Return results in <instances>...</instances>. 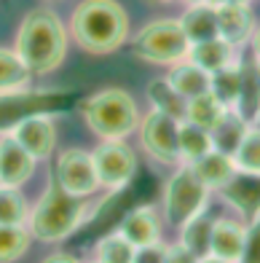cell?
Instances as JSON below:
<instances>
[{
    "label": "cell",
    "instance_id": "obj_1",
    "mask_svg": "<svg viewBox=\"0 0 260 263\" xmlns=\"http://www.w3.org/2000/svg\"><path fill=\"white\" fill-rule=\"evenodd\" d=\"M67 51V30L51 8H35L22 19L16 32V54L32 76H49Z\"/></svg>",
    "mask_w": 260,
    "mask_h": 263
},
{
    "label": "cell",
    "instance_id": "obj_2",
    "mask_svg": "<svg viewBox=\"0 0 260 263\" xmlns=\"http://www.w3.org/2000/svg\"><path fill=\"white\" fill-rule=\"evenodd\" d=\"M75 43L89 54H110L129 38V16L115 0H84L70 22Z\"/></svg>",
    "mask_w": 260,
    "mask_h": 263
},
{
    "label": "cell",
    "instance_id": "obj_3",
    "mask_svg": "<svg viewBox=\"0 0 260 263\" xmlns=\"http://www.w3.org/2000/svg\"><path fill=\"white\" fill-rule=\"evenodd\" d=\"M91 204L86 196H73L51 180L41 194V199L30 207V218H27V229L32 239L41 242H62L73 231H78V226L89 218Z\"/></svg>",
    "mask_w": 260,
    "mask_h": 263
},
{
    "label": "cell",
    "instance_id": "obj_4",
    "mask_svg": "<svg viewBox=\"0 0 260 263\" xmlns=\"http://www.w3.org/2000/svg\"><path fill=\"white\" fill-rule=\"evenodd\" d=\"M84 121L102 140H126L139 126V110L124 89H102L81 105Z\"/></svg>",
    "mask_w": 260,
    "mask_h": 263
},
{
    "label": "cell",
    "instance_id": "obj_5",
    "mask_svg": "<svg viewBox=\"0 0 260 263\" xmlns=\"http://www.w3.org/2000/svg\"><path fill=\"white\" fill-rule=\"evenodd\" d=\"M132 51L134 57L150 65H177L188 59L191 41H188V35L183 32L177 19H158L145 25L134 35Z\"/></svg>",
    "mask_w": 260,
    "mask_h": 263
},
{
    "label": "cell",
    "instance_id": "obj_6",
    "mask_svg": "<svg viewBox=\"0 0 260 263\" xmlns=\"http://www.w3.org/2000/svg\"><path fill=\"white\" fill-rule=\"evenodd\" d=\"M207 199L209 188L202 183L191 164H183L164 185V215L172 226H183L204 212Z\"/></svg>",
    "mask_w": 260,
    "mask_h": 263
},
{
    "label": "cell",
    "instance_id": "obj_7",
    "mask_svg": "<svg viewBox=\"0 0 260 263\" xmlns=\"http://www.w3.org/2000/svg\"><path fill=\"white\" fill-rule=\"evenodd\" d=\"M139 142L158 164H180V121L161 110H150L137 126Z\"/></svg>",
    "mask_w": 260,
    "mask_h": 263
},
{
    "label": "cell",
    "instance_id": "obj_8",
    "mask_svg": "<svg viewBox=\"0 0 260 263\" xmlns=\"http://www.w3.org/2000/svg\"><path fill=\"white\" fill-rule=\"evenodd\" d=\"M70 97L67 91H6L0 94V132L8 135L16 124H22L30 116L38 113H51Z\"/></svg>",
    "mask_w": 260,
    "mask_h": 263
},
{
    "label": "cell",
    "instance_id": "obj_9",
    "mask_svg": "<svg viewBox=\"0 0 260 263\" xmlns=\"http://www.w3.org/2000/svg\"><path fill=\"white\" fill-rule=\"evenodd\" d=\"M91 159H94V170H97L99 188H108V191L126 188L137 170L134 151L124 140H102V145L91 153Z\"/></svg>",
    "mask_w": 260,
    "mask_h": 263
},
{
    "label": "cell",
    "instance_id": "obj_10",
    "mask_svg": "<svg viewBox=\"0 0 260 263\" xmlns=\"http://www.w3.org/2000/svg\"><path fill=\"white\" fill-rule=\"evenodd\" d=\"M54 180L73 196H91L99 188L91 153L81 151V148H67L56 156Z\"/></svg>",
    "mask_w": 260,
    "mask_h": 263
},
{
    "label": "cell",
    "instance_id": "obj_11",
    "mask_svg": "<svg viewBox=\"0 0 260 263\" xmlns=\"http://www.w3.org/2000/svg\"><path fill=\"white\" fill-rule=\"evenodd\" d=\"M8 135L14 137L35 161L49 159L51 153H54V145H56V126H54L51 113L30 116L22 124H16L14 129L8 132Z\"/></svg>",
    "mask_w": 260,
    "mask_h": 263
},
{
    "label": "cell",
    "instance_id": "obj_12",
    "mask_svg": "<svg viewBox=\"0 0 260 263\" xmlns=\"http://www.w3.org/2000/svg\"><path fill=\"white\" fill-rule=\"evenodd\" d=\"M35 164L38 161H35L11 135L0 137V185L22 188L32 177Z\"/></svg>",
    "mask_w": 260,
    "mask_h": 263
},
{
    "label": "cell",
    "instance_id": "obj_13",
    "mask_svg": "<svg viewBox=\"0 0 260 263\" xmlns=\"http://www.w3.org/2000/svg\"><path fill=\"white\" fill-rule=\"evenodd\" d=\"M217 11V35L226 38L231 46H244L255 35V16L247 3H226L215 6Z\"/></svg>",
    "mask_w": 260,
    "mask_h": 263
},
{
    "label": "cell",
    "instance_id": "obj_14",
    "mask_svg": "<svg viewBox=\"0 0 260 263\" xmlns=\"http://www.w3.org/2000/svg\"><path fill=\"white\" fill-rule=\"evenodd\" d=\"M244 239H247V226L236 223L228 218H220L212 223V239H209V255L226 258L239 263L244 253Z\"/></svg>",
    "mask_w": 260,
    "mask_h": 263
},
{
    "label": "cell",
    "instance_id": "obj_15",
    "mask_svg": "<svg viewBox=\"0 0 260 263\" xmlns=\"http://www.w3.org/2000/svg\"><path fill=\"white\" fill-rule=\"evenodd\" d=\"M118 231H121L134 247L153 245L161 239V218H158L156 207H139V210H132L121 220Z\"/></svg>",
    "mask_w": 260,
    "mask_h": 263
},
{
    "label": "cell",
    "instance_id": "obj_16",
    "mask_svg": "<svg viewBox=\"0 0 260 263\" xmlns=\"http://www.w3.org/2000/svg\"><path fill=\"white\" fill-rule=\"evenodd\" d=\"M223 196H226L228 204H233L239 212H244L252 223L260 220V177L239 172L223 188Z\"/></svg>",
    "mask_w": 260,
    "mask_h": 263
},
{
    "label": "cell",
    "instance_id": "obj_17",
    "mask_svg": "<svg viewBox=\"0 0 260 263\" xmlns=\"http://www.w3.org/2000/svg\"><path fill=\"white\" fill-rule=\"evenodd\" d=\"M188 59L196 62L198 67H204L207 73H215V70H223L236 59V46H231L226 38H209V41H202V43H191V51H188Z\"/></svg>",
    "mask_w": 260,
    "mask_h": 263
},
{
    "label": "cell",
    "instance_id": "obj_18",
    "mask_svg": "<svg viewBox=\"0 0 260 263\" xmlns=\"http://www.w3.org/2000/svg\"><path fill=\"white\" fill-rule=\"evenodd\" d=\"M191 166H193V172L202 177V183H204L209 191H212V188L223 191L236 175H239V172H236L233 159L228 156V153H220V151H215V148H212L207 156H202L198 161H193Z\"/></svg>",
    "mask_w": 260,
    "mask_h": 263
},
{
    "label": "cell",
    "instance_id": "obj_19",
    "mask_svg": "<svg viewBox=\"0 0 260 263\" xmlns=\"http://www.w3.org/2000/svg\"><path fill=\"white\" fill-rule=\"evenodd\" d=\"M167 81L172 83V89L180 94V97H185V100L209 91V73L204 67H198L196 62H191V59H183V62L172 65Z\"/></svg>",
    "mask_w": 260,
    "mask_h": 263
},
{
    "label": "cell",
    "instance_id": "obj_20",
    "mask_svg": "<svg viewBox=\"0 0 260 263\" xmlns=\"http://www.w3.org/2000/svg\"><path fill=\"white\" fill-rule=\"evenodd\" d=\"M180 27L188 35L191 43H202L209 38H217V11L212 3H196L188 6V11L180 16Z\"/></svg>",
    "mask_w": 260,
    "mask_h": 263
},
{
    "label": "cell",
    "instance_id": "obj_21",
    "mask_svg": "<svg viewBox=\"0 0 260 263\" xmlns=\"http://www.w3.org/2000/svg\"><path fill=\"white\" fill-rule=\"evenodd\" d=\"M228 110H231V107H226L215 97V94L207 91V94H198V97H191L185 102V118H183V121H191L196 126L212 132Z\"/></svg>",
    "mask_w": 260,
    "mask_h": 263
},
{
    "label": "cell",
    "instance_id": "obj_22",
    "mask_svg": "<svg viewBox=\"0 0 260 263\" xmlns=\"http://www.w3.org/2000/svg\"><path fill=\"white\" fill-rule=\"evenodd\" d=\"M242 83H244V67L239 62L209 73V91L215 94L226 107H231V110L236 107V102H239V97H242Z\"/></svg>",
    "mask_w": 260,
    "mask_h": 263
},
{
    "label": "cell",
    "instance_id": "obj_23",
    "mask_svg": "<svg viewBox=\"0 0 260 263\" xmlns=\"http://www.w3.org/2000/svg\"><path fill=\"white\" fill-rule=\"evenodd\" d=\"M247 129H250V121H247L242 113L228 110L226 116L220 118V124L209 132V135H212V145H215V151L228 153V156H231V153L236 151V145L242 142Z\"/></svg>",
    "mask_w": 260,
    "mask_h": 263
},
{
    "label": "cell",
    "instance_id": "obj_24",
    "mask_svg": "<svg viewBox=\"0 0 260 263\" xmlns=\"http://www.w3.org/2000/svg\"><path fill=\"white\" fill-rule=\"evenodd\" d=\"M30 81H32V73L22 62L16 49H0V94L27 89Z\"/></svg>",
    "mask_w": 260,
    "mask_h": 263
},
{
    "label": "cell",
    "instance_id": "obj_25",
    "mask_svg": "<svg viewBox=\"0 0 260 263\" xmlns=\"http://www.w3.org/2000/svg\"><path fill=\"white\" fill-rule=\"evenodd\" d=\"M215 148L212 145V135L207 129L196 126L191 121H180V161L183 164H193L202 156Z\"/></svg>",
    "mask_w": 260,
    "mask_h": 263
},
{
    "label": "cell",
    "instance_id": "obj_26",
    "mask_svg": "<svg viewBox=\"0 0 260 263\" xmlns=\"http://www.w3.org/2000/svg\"><path fill=\"white\" fill-rule=\"evenodd\" d=\"M231 159L236 164V172L260 177V129L255 124H250V129L244 132V137L231 153Z\"/></svg>",
    "mask_w": 260,
    "mask_h": 263
},
{
    "label": "cell",
    "instance_id": "obj_27",
    "mask_svg": "<svg viewBox=\"0 0 260 263\" xmlns=\"http://www.w3.org/2000/svg\"><path fill=\"white\" fill-rule=\"evenodd\" d=\"M212 218H207V215L202 212V215H196V218H191L188 223H183L180 226V245L183 247H188L193 255H198V258H204V255H209V239H212Z\"/></svg>",
    "mask_w": 260,
    "mask_h": 263
},
{
    "label": "cell",
    "instance_id": "obj_28",
    "mask_svg": "<svg viewBox=\"0 0 260 263\" xmlns=\"http://www.w3.org/2000/svg\"><path fill=\"white\" fill-rule=\"evenodd\" d=\"M148 100L153 105V110H161V113L177 118V121H183V118H185V102L188 100L180 97V94L172 89V83L167 78L150 83V86H148Z\"/></svg>",
    "mask_w": 260,
    "mask_h": 263
},
{
    "label": "cell",
    "instance_id": "obj_29",
    "mask_svg": "<svg viewBox=\"0 0 260 263\" xmlns=\"http://www.w3.org/2000/svg\"><path fill=\"white\" fill-rule=\"evenodd\" d=\"M30 204L14 185H0V226H27Z\"/></svg>",
    "mask_w": 260,
    "mask_h": 263
},
{
    "label": "cell",
    "instance_id": "obj_30",
    "mask_svg": "<svg viewBox=\"0 0 260 263\" xmlns=\"http://www.w3.org/2000/svg\"><path fill=\"white\" fill-rule=\"evenodd\" d=\"M32 234L27 226H0V263H14L30 250Z\"/></svg>",
    "mask_w": 260,
    "mask_h": 263
},
{
    "label": "cell",
    "instance_id": "obj_31",
    "mask_svg": "<svg viewBox=\"0 0 260 263\" xmlns=\"http://www.w3.org/2000/svg\"><path fill=\"white\" fill-rule=\"evenodd\" d=\"M134 245L129 242V239L115 231V234H108L105 239H99L97 245V258L99 263H134Z\"/></svg>",
    "mask_w": 260,
    "mask_h": 263
},
{
    "label": "cell",
    "instance_id": "obj_32",
    "mask_svg": "<svg viewBox=\"0 0 260 263\" xmlns=\"http://www.w3.org/2000/svg\"><path fill=\"white\" fill-rule=\"evenodd\" d=\"M239 263H260V220L252 223V229H247L244 253Z\"/></svg>",
    "mask_w": 260,
    "mask_h": 263
},
{
    "label": "cell",
    "instance_id": "obj_33",
    "mask_svg": "<svg viewBox=\"0 0 260 263\" xmlns=\"http://www.w3.org/2000/svg\"><path fill=\"white\" fill-rule=\"evenodd\" d=\"M167 250L169 247L161 245V239L153 245H143L134 250V263H167Z\"/></svg>",
    "mask_w": 260,
    "mask_h": 263
},
{
    "label": "cell",
    "instance_id": "obj_34",
    "mask_svg": "<svg viewBox=\"0 0 260 263\" xmlns=\"http://www.w3.org/2000/svg\"><path fill=\"white\" fill-rule=\"evenodd\" d=\"M167 263H198V255H193L188 247H183L177 242L167 250Z\"/></svg>",
    "mask_w": 260,
    "mask_h": 263
},
{
    "label": "cell",
    "instance_id": "obj_35",
    "mask_svg": "<svg viewBox=\"0 0 260 263\" xmlns=\"http://www.w3.org/2000/svg\"><path fill=\"white\" fill-rule=\"evenodd\" d=\"M41 263H78V258L67 255V253H54V255H49V258H43Z\"/></svg>",
    "mask_w": 260,
    "mask_h": 263
},
{
    "label": "cell",
    "instance_id": "obj_36",
    "mask_svg": "<svg viewBox=\"0 0 260 263\" xmlns=\"http://www.w3.org/2000/svg\"><path fill=\"white\" fill-rule=\"evenodd\" d=\"M198 263H233V260H226V258H217V255H204V258H198Z\"/></svg>",
    "mask_w": 260,
    "mask_h": 263
},
{
    "label": "cell",
    "instance_id": "obj_37",
    "mask_svg": "<svg viewBox=\"0 0 260 263\" xmlns=\"http://www.w3.org/2000/svg\"><path fill=\"white\" fill-rule=\"evenodd\" d=\"M252 49H255V57H260V30L252 35Z\"/></svg>",
    "mask_w": 260,
    "mask_h": 263
},
{
    "label": "cell",
    "instance_id": "obj_38",
    "mask_svg": "<svg viewBox=\"0 0 260 263\" xmlns=\"http://www.w3.org/2000/svg\"><path fill=\"white\" fill-rule=\"evenodd\" d=\"M226 3H250V0H212V6H226Z\"/></svg>",
    "mask_w": 260,
    "mask_h": 263
},
{
    "label": "cell",
    "instance_id": "obj_39",
    "mask_svg": "<svg viewBox=\"0 0 260 263\" xmlns=\"http://www.w3.org/2000/svg\"><path fill=\"white\" fill-rule=\"evenodd\" d=\"M252 70H255V76H257V81H260V57L255 59V67H252Z\"/></svg>",
    "mask_w": 260,
    "mask_h": 263
},
{
    "label": "cell",
    "instance_id": "obj_40",
    "mask_svg": "<svg viewBox=\"0 0 260 263\" xmlns=\"http://www.w3.org/2000/svg\"><path fill=\"white\" fill-rule=\"evenodd\" d=\"M188 6H196V3H212V0H185Z\"/></svg>",
    "mask_w": 260,
    "mask_h": 263
},
{
    "label": "cell",
    "instance_id": "obj_41",
    "mask_svg": "<svg viewBox=\"0 0 260 263\" xmlns=\"http://www.w3.org/2000/svg\"><path fill=\"white\" fill-rule=\"evenodd\" d=\"M150 3H174V0H150Z\"/></svg>",
    "mask_w": 260,
    "mask_h": 263
},
{
    "label": "cell",
    "instance_id": "obj_42",
    "mask_svg": "<svg viewBox=\"0 0 260 263\" xmlns=\"http://www.w3.org/2000/svg\"><path fill=\"white\" fill-rule=\"evenodd\" d=\"M252 124H255V126L260 129V113H257V118H255V121H252Z\"/></svg>",
    "mask_w": 260,
    "mask_h": 263
},
{
    "label": "cell",
    "instance_id": "obj_43",
    "mask_svg": "<svg viewBox=\"0 0 260 263\" xmlns=\"http://www.w3.org/2000/svg\"><path fill=\"white\" fill-rule=\"evenodd\" d=\"M89 263H99V260H89Z\"/></svg>",
    "mask_w": 260,
    "mask_h": 263
}]
</instances>
